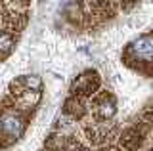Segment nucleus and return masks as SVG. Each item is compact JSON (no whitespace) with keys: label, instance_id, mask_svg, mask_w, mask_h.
Segmentation results:
<instances>
[{"label":"nucleus","instance_id":"obj_6","mask_svg":"<svg viewBox=\"0 0 153 151\" xmlns=\"http://www.w3.org/2000/svg\"><path fill=\"white\" fill-rule=\"evenodd\" d=\"M38 100H40V94H38L36 90H31V92H27L25 96H23V101L29 103V105H35Z\"/></svg>","mask_w":153,"mask_h":151},{"label":"nucleus","instance_id":"obj_3","mask_svg":"<svg viewBox=\"0 0 153 151\" xmlns=\"http://www.w3.org/2000/svg\"><path fill=\"white\" fill-rule=\"evenodd\" d=\"M98 113H100L102 119H111L115 115V101L111 98H103V100L98 103Z\"/></svg>","mask_w":153,"mask_h":151},{"label":"nucleus","instance_id":"obj_2","mask_svg":"<svg viewBox=\"0 0 153 151\" xmlns=\"http://www.w3.org/2000/svg\"><path fill=\"white\" fill-rule=\"evenodd\" d=\"M132 54L142 61H151L153 59V38L142 36V38L132 42Z\"/></svg>","mask_w":153,"mask_h":151},{"label":"nucleus","instance_id":"obj_5","mask_svg":"<svg viewBox=\"0 0 153 151\" xmlns=\"http://www.w3.org/2000/svg\"><path fill=\"white\" fill-rule=\"evenodd\" d=\"M25 86L27 88H31V90H38L40 88V84H42V81L36 77V75H29V77H25Z\"/></svg>","mask_w":153,"mask_h":151},{"label":"nucleus","instance_id":"obj_4","mask_svg":"<svg viewBox=\"0 0 153 151\" xmlns=\"http://www.w3.org/2000/svg\"><path fill=\"white\" fill-rule=\"evenodd\" d=\"M13 46V38L10 35H6V33H0V52L2 54H6V52L12 50Z\"/></svg>","mask_w":153,"mask_h":151},{"label":"nucleus","instance_id":"obj_1","mask_svg":"<svg viewBox=\"0 0 153 151\" xmlns=\"http://www.w3.org/2000/svg\"><path fill=\"white\" fill-rule=\"evenodd\" d=\"M0 130L2 134H6L8 138H17L23 132V121L21 117L16 115V113H8L0 119Z\"/></svg>","mask_w":153,"mask_h":151}]
</instances>
